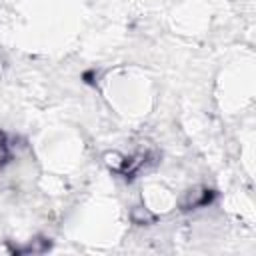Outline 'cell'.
Masks as SVG:
<instances>
[{"instance_id": "1", "label": "cell", "mask_w": 256, "mask_h": 256, "mask_svg": "<svg viewBox=\"0 0 256 256\" xmlns=\"http://www.w3.org/2000/svg\"><path fill=\"white\" fill-rule=\"evenodd\" d=\"M210 198H212L210 190H202V192H192V194L188 196V202H186V206H188V208H196V206H202V204L210 202Z\"/></svg>"}]
</instances>
